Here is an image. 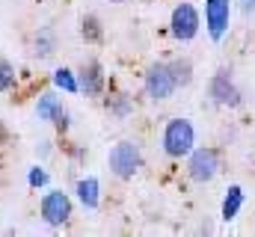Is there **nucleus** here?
<instances>
[{"label":"nucleus","mask_w":255,"mask_h":237,"mask_svg":"<svg viewBox=\"0 0 255 237\" xmlns=\"http://www.w3.org/2000/svg\"><path fill=\"white\" fill-rule=\"evenodd\" d=\"M196 145V127L190 118H169L163 127V151L169 157H187Z\"/></svg>","instance_id":"nucleus-1"},{"label":"nucleus","mask_w":255,"mask_h":237,"mask_svg":"<svg viewBox=\"0 0 255 237\" xmlns=\"http://www.w3.org/2000/svg\"><path fill=\"white\" fill-rule=\"evenodd\" d=\"M220 169H223V157H220L217 148H211V145L196 148V145H193V151L187 154V175H190L196 184L214 181V178L220 175Z\"/></svg>","instance_id":"nucleus-2"},{"label":"nucleus","mask_w":255,"mask_h":237,"mask_svg":"<svg viewBox=\"0 0 255 237\" xmlns=\"http://www.w3.org/2000/svg\"><path fill=\"white\" fill-rule=\"evenodd\" d=\"M107 166H110V172L116 178H122V181H130V178L136 175V169L142 166V154H139V145L136 142H116L113 148H110V154H107Z\"/></svg>","instance_id":"nucleus-3"},{"label":"nucleus","mask_w":255,"mask_h":237,"mask_svg":"<svg viewBox=\"0 0 255 237\" xmlns=\"http://www.w3.org/2000/svg\"><path fill=\"white\" fill-rule=\"evenodd\" d=\"M175 89H178V83H175V77L169 71V62L148 65V71H145V92H148L151 101H166V98L175 95Z\"/></svg>","instance_id":"nucleus-4"},{"label":"nucleus","mask_w":255,"mask_h":237,"mask_svg":"<svg viewBox=\"0 0 255 237\" xmlns=\"http://www.w3.org/2000/svg\"><path fill=\"white\" fill-rule=\"evenodd\" d=\"M208 95H211V101H214L217 107H241V101H244L241 89L235 86L232 68H220V71L211 77V83H208Z\"/></svg>","instance_id":"nucleus-5"},{"label":"nucleus","mask_w":255,"mask_h":237,"mask_svg":"<svg viewBox=\"0 0 255 237\" xmlns=\"http://www.w3.org/2000/svg\"><path fill=\"white\" fill-rule=\"evenodd\" d=\"M199 27H202V18H199V9H196L193 3H178V6L172 9L169 30H172V36H175L178 42H190V39H196Z\"/></svg>","instance_id":"nucleus-6"},{"label":"nucleus","mask_w":255,"mask_h":237,"mask_svg":"<svg viewBox=\"0 0 255 237\" xmlns=\"http://www.w3.org/2000/svg\"><path fill=\"white\" fill-rule=\"evenodd\" d=\"M232 21V0H205V27L214 42H223Z\"/></svg>","instance_id":"nucleus-7"},{"label":"nucleus","mask_w":255,"mask_h":237,"mask_svg":"<svg viewBox=\"0 0 255 237\" xmlns=\"http://www.w3.org/2000/svg\"><path fill=\"white\" fill-rule=\"evenodd\" d=\"M39 211H42V220L48 226H65L68 217H71V199H68V193H63V190H51V193L42 196Z\"/></svg>","instance_id":"nucleus-8"},{"label":"nucleus","mask_w":255,"mask_h":237,"mask_svg":"<svg viewBox=\"0 0 255 237\" xmlns=\"http://www.w3.org/2000/svg\"><path fill=\"white\" fill-rule=\"evenodd\" d=\"M77 86L86 95H101L104 92V68H101V62H95V59L86 62L80 68V74H77Z\"/></svg>","instance_id":"nucleus-9"},{"label":"nucleus","mask_w":255,"mask_h":237,"mask_svg":"<svg viewBox=\"0 0 255 237\" xmlns=\"http://www.w3.org/2000/svg\"><path fill=\"white\" fill-rule=\"evenodd\" d=\"M74 193H77V202L86 208V211H95L98 205H101V181L98 178H80L77 181V187H74Z\"/></svg>","instance_id":"nucleus-10"},{"label":"nucleus","mask_w":255,"mask_h":237,"mask_svg":"<svg viewBox=\"0 0 255 237\" xmlns=\"http://www.w3.org/2000/svg\"><path fill=\"white\" fill-rule=\"evenodd\" d=\"M36 116L42 121H57V118L65 116L63 110V101L57 98V92H42L39 101H36Z\"/></svg>","instance_id":"nucleus-11"},{"label":"nucleus","mask_w":255,"mask_h":237,"mask_svg":"<svg viewBox=\"0 0 255 237\" xmlns=\"http://www.w3.org/2000/svg\"><path fill=\"white\" fill-rule=\"evenodd\" d=\"M241 208H244V187H238V184H232L229 190H226V196H223V220L226 223H232L238 214H241Z\"/></svg>","instance_id":"nucleus-12"},{"label":"nucleus","mask_w":255,"mask_h":237,"mask_svg":"<svg viewBox=\"0 0 255 237\" xmlns=\"http://www.w3.org/2000/svg\"><path fill=\"white\" fill-rule=\"evenodd\" d=\"M104 107H107V113L116 118H125L133 113V101H130V95L125 92H116V95H110L107 101H104Z\"/></svg>","instance_id":"nucleus-13"},{"label":"nucleus","mask_w":255,"mask_h":237,"mask_svg":"<svg viewBox=\"0 0 255 237\" xmlns=\"http://www.w3.org/2000/svg\"><path fill=\"white\" fill-rule=\"evenodd\" d=\"M169 71H172V77H175L178 86H187V83L193 80V62L187 57L172 59V62H169Z\"/></svg>","instance_id":"nucleus-14"},{"label":"nucleus","mask_w":255,"mask_h":237,"mask_svg":"<svg viewBox=\"0 0 255 237\" xmlns=\"http://www.w3.org/2000/svg\"><path fill=\"white\" fill-rule=\"evenodd\" d=\"M54 86L63 89V92H68V95L80 92V86H77V74H74L71 68H57V71H54Z\"/></svg>","instance_id":"nucleus-15"},{"label":"nucleus","mask_w":255,"mask_h":237,"mask_svg":"<svg viewBox=\"0 0 255 237\" xmlns=\"http://www.w3.org/2000/svg\"><path fill=\"white\" fill-rule=\"evenodd\" d=\"M12 83H15V68H12V62H9V59L0 57V92L12 89Z\"/></svg>","instance_id":"nucleus-16"},{"label":"nucleus","mask_w":255,"mask_h":237,"mask_svg":"<svg viewBox=\"0 0 255 237\" xmlns=\"http://www.w3.org/2000/svg\"><path fill=\"white\" fill-rule=\"evenodd\" d=\"M83 39H86V42H98V39H101V27H98V18H95V15L83 18Z\"/></svg>","instance_id":"nucleus-17"},{"label":"nucleus","mask_w":255,"mask_h":237,"mask_svg":"<svg viewBox=\"0 0 255 237\" xmlns=\"http://www.w3.org/2000/svg\"><path fill=\"white\" fill-rule=\"evenodd\" d=\"M36 54H39V57H51V54H54V39H51L48 30H42V33L36 36Z\"/></svg>","instance_id":"nucleus-18"},{"label":"nucleus","mask_w":255,"mask_h":237,"mask_svg":"<svg viewBox=\"0 0 255 237\" xmlns=\"http://www.w3.org/2000/svg\"><path fill=\"white\" fill-rule=\"evenodd\" d=\"M27 184H30V187H36V190H39V187H45V184H48V172H45L42 166H33V169H30V175H27Z\"/></svg>","instance_id":"nucleus-19"},{"label":"nucleus","mask_w":255,"mask_h":237,"mask_svg":"<svg viewBox=\"0 0 255 237\" xmlns=\"http://www.w3.org/2000/svg\"><path fill=\"white\" fill-rule=\"evenodd\" d=\"M235 3L241 6L244 15H255V0H235Z\"/></svg>","instance_id":"nucleus-20"},{"label":"nucleus","mask_w":255,"mask_h":237,"mask_svg":"<svg viewBox=\"0 0 255 237\" xmlns=\"http://www.w3.org/2000/svg\"><path fill=\"white\" fill-rule=\"evenodd\" d=\"M110 3H122V0H110Z\"/></svg>","instance_id":"nucleus-21"}]
</instances>
